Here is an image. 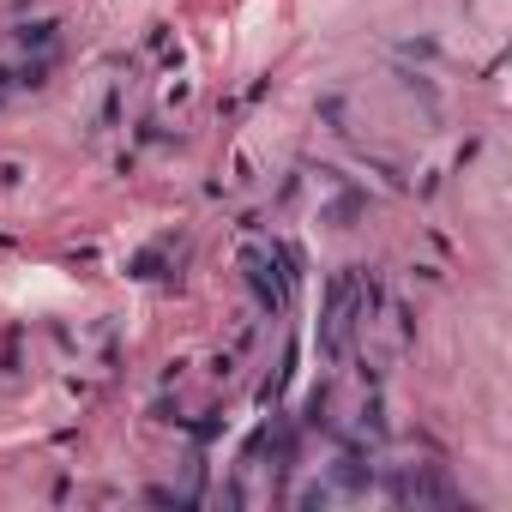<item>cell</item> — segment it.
Masks as SVG:
<instances>
[{
  "instance_id": "3957f363",
  "label": "cell",
  "mask_w": 512,
  "mask_h": 512,
  "mask_svg": "<svg viewBox=\"0 0 512 512\" xmlns=\"http://www.w3.org/2000/svg\"><path fill=\"white\" fill-rule=\"evenodd\" d=\"M392 500H416V506H422V500H452V488H446L440 476H428L422 464H410V470L392 482Z\"/></svg>"
},
{
  "instance_id": "7a4b0ae2",
  "label": "cell",
  "mask_w": 512,
  "mask_h": 512,
  "mask_svg": "<svg viewBox=\"0 0 512 512\" xmlns=\"http://www.w3.org/2000/svg\"><path fill=\"white\" fill-rule=\"evenodd\" d=\"M247 278H253V290H260V302H284V272H278V253L272 247H253L247 253Z\"/></svg>"
},
{
  "instance_id": "6da1fadb",
  "label": "cell",
  "mask_w": 512,
  "mask_h": 512,
  "mask_svg": "<svg viewBox=\"0 0 512 512\" xmlns=\"http://www.w3.org/2000/svg\"><path fill=\"white\" fill-rule=\"evenodd\" d=\"M368 314V302L356 296V278H332V296H326V320H320V350L338 362L344 350H350V332H356V320L350 314Z\"/></svg>"
}]
</instances>
